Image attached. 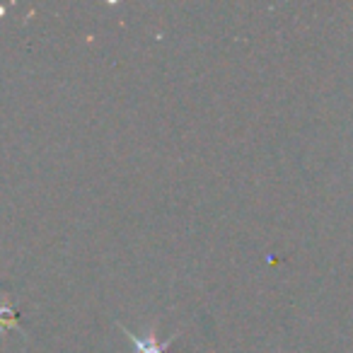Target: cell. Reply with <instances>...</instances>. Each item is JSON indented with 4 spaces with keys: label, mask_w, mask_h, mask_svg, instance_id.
<instances>
[{
    "label": "cell",
    "mask_w": 353,
    "mask_h": 353,
    "mask_svg": "<svg viewBox=\"0 0 353 353\" xmlns=\"http://www.w3.org/2000/svg\"><path fill=\"white\" fill-rule=\"evenodd\" d=\"M119 329H121V332L133 341V353H167L172 343L176 341V334H174V336H170V339H165V341H157L155 334L138 336V334H133L131 329H126V327H119Z\"/></svg>",
    "instance_id": "1"
},
{
    "label": "cell",
    "mask_w": 353,
    "mask_h": 353,
    "mask_svg": "<svg viewBox=\"0 0 353 353\" xmlns=\"http://www.w3.org/2000/svg\"><path fill=\"white\" fill-rule=\"evenodd\" d=\"M6 327H15L17 332L22 334V329H20L22 324H20V317H17V310L3 300V303H0V332H3Z\"/></svg>",
    "instance_id": "2"
}]
</instances>
